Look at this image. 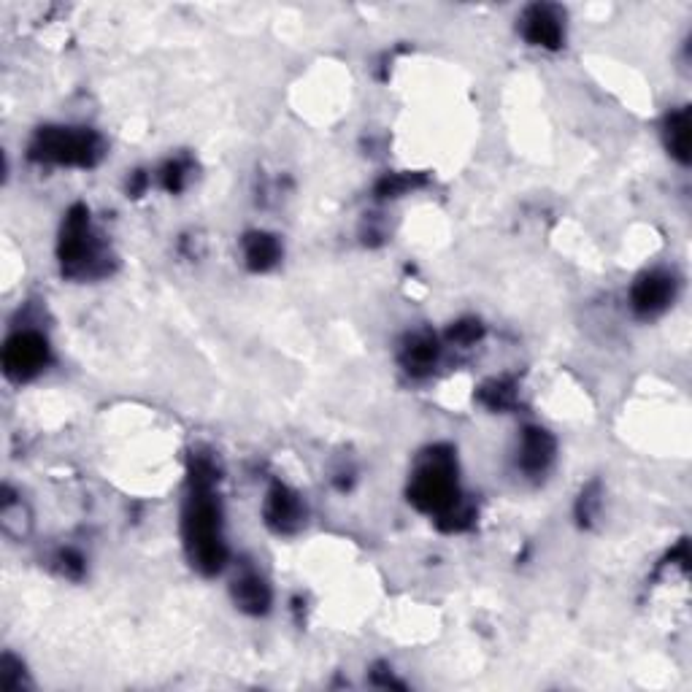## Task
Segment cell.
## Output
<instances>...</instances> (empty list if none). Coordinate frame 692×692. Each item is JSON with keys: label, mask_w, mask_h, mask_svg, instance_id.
Masks as SVG:
<instances>
[{"label": "cell", "mask_w": 692, "mask_h": 692, "mask_svg": "<svg viewBox=\"0 0 692 692\" xmlns=\"http://www.w3.org/2000/svg\"><path fill=\"white\" fill-rule=\"evenodd\" d=\"M484 406H490L492 411L511 409L514 401H517V392H514V384L511 382H490L484 384L482 392H479Z\"/></svg>", "instance_id": "14"}, {"label": "cell", "mask_w": 692, "mask_h": 692, "mask_svg": "<svg viewBox=\"0 0 692 692\" xmlns=\"http://www.w3.org/2000/svg\"><path fill=\"white\" fill-rule=\"evenodd\" d=\"M522 33L530 44L557 49L563 44V19L552 6H533L522 19Z\"/></svg>", "instance_id": "8"}, {"label": "cell", "mask_w": 692, "mask_h": 692, "mask_svg": "<svg viewBox=\"0 0 692 692\" xmlns=\"http://www.w3.org/2000/svg\"><path fill=\"white\" fill-rule=\"evenodd\" d=\"M552 460H555V438L541 428L525 430L522 449H519V465L528 474H544Z\"/></svg>", "instance_id": "9"}, {"label": "cell", "mask_w": 692, "mask_h": 692, "mask_svg": "<svg viewBox=\"0 0 692 692\" xmlns=\"http://www.w3.org/2000/svg\"><path fill=\"white\" fill-rule=\"evenodd\" d=\"M184 179H187V163H182V160H173L163 168V184L168 192L182 190Z\"/></svg>", "instance_id": "17"}, {"label": "cell", "mask_w": 692, "mask_h": 692, "mask_svg": "<svg viewBox=\"0 0 692 692\" xmlns=\"http://www.w3.org/2000/svg\"><path fill=\"white\" fill-rule=\"evenodd\" d=\"M60 563H63V571L68 576H79L82 574V557L76 555V552H71V549H65L63 555H60Z\"/></svg>", "instance_id": "18"}, {"label": "cell", "mask_w": 692, "mask_h": 692, "mask_svg": "<svg viewBox=\"0 0 692 692\" xmlns=\"http://www.w3.org/2000/svg\"><path fill=\"white\" fill-rule=\"evenodd\" d=\"M438 360V341L433 336H414L403 349V368L414 376H425L433 371Z\"/></svg>", "instance_id": "11"}, {"label": "cell", "mask_w": 692, "mask_h": 692, "mask_svg": "<svg viewBox=\"0 0 692 692\" xmlns=\"http://www.w3.org/2000/svg\"><path fill=\"white\" fill-rule=\"evenodd\" d=\"M222 514L214 498V487H198L192 484L190 506L184 511V541L190 549L192 563L203 574H217L228 560V549L222 541Z\"/></svg>", "instance_id": "1"}, {"label": "cell", "mask_w": 692, "mask_h": 692, "mask_svg": "<svg viewBox=\"0 0 692 692\" xmlns=\"http://www.w3.org/2000/svg\"><path fill=\"white\" fill-rule=\"evenodd\" d=\"M103 141L92 130L73 128H44L38 130L30 146V157L57 165H82L90 168L101 160Z\"/></svg>", "instance_id": "3"}, {"label": "cell", "mask_w": 692, "mask_h": 692, "mask_svg": "<svg viewBox=\"0 0 692 692\" xmlns=\"http://www.w3.org/2000/svg\"><path fill=\"white\" fill-rule=\"evenodd\" d=\"M409 498L417 509L436 517L463 498L457 490V463L452 449L433 447L425 452L411 479Z\"/></svg>", "instance_id": "2"}, {"label": "cell", "mask_w": 692, "mask_h": 692, "mask_svg": "<svg viewBox=\"0 0 692 692\" xmlns=\"http://www.w3.org/2000/svg\"><path fill=\"white\" fill-rule=\"evenodd\" d=\"M422 179H414V176H401V173H392V176H384L382 182L376 184V195L379 198H398L406 190H411L414 184H419Z\"/></svg>", "instance_id": "15"}, {"label": "cell", "mask_w": 692, "mask_h": 692, "mask_svg": "<svg viewBox=\"0 0 692 692\" xmlns=\"http://www.w3.org/2000/svg\"><path fill=\"white\" fill-rule=\"evenodd\" d=\"M265 522L276 530V533H295L303 525L306 509H303L301 498L284 487V484H274L268 498H265Z\"/></svg>", "instance_id": "6"}, {"label": "cell", "mask_w": 692, "mask_h": 692, "mask_svg": "<svg viewBox=\"0 0 692 692\" xmlns=\"http://www.w3.org/2000/svg\"><path fill=\"white\" fill-rule=\"evenodd\" d=\"M101 246L90 230V211L84 206H73L68 211L60 238V263L63 271L71 276H95L101 265Z\"/></svg>", "instance_id": "4"}, {"label": "cell", "mask_w": 692, "mask_h": 692, "mask_svg": "<svg viewBox=\"0 0 692 692\" xmlns=\"http://www.w3.org/2000/svg\"><path fill=\"white\" fill-rule=\"evenodd\" d=\"M665 141L676 160L687 163L690 160V111H674L665 122Z\"/></svg>", "instance_id": "13"}, {"label": "cell", "mask_w": 692, "mask_h": 692, "mask_svg": "<svg viewBox=\"0 0 692 692\" xmlns=\"http://www.w3.org/2000/svg\"><path fill=\"white\" fill-rule=\"evenodd\" d=\"M244 249L246 265H249L252 271H268V268L279 263V257H282V246H279V241H276L274 236H268V233H252V236H246Z\"/></svg>", "instance_id": "12"}, {"label": "cell", "mask_w": 692, "mask_h": 692, "mask_svg": "<svg viewBox=\"0 0 692 692\" xmlns=\"http://www.w3.org/2000/svg\"><path fill=\"white\" fill-rule=\"evenodd\" d=\"M233 598L249 614H265L271 606V590H268L263 576L255 574V571H246V574L238 576L236 584H233Z\"/></svg>", "instance_id": "10"}, {"label": "cell", "mask_w": 692, "mask_h": 692, "mask_svg": "<svg viewBox=\"0 0 692 692\" xmlns=\"http://www.w3.org/2000/svg\"><path fill=\"white\" fill-rule=\"evenodd\" d=\"M484 328L479 319H463V322H457L455 328L449 330V338L455 341V344H474L476 338H482Z\"/></svg>", "instance_id": "16"}, {"label": "cell", "mask_w": 692, "mask_h": 692, "mask_svg": "<svg viewBox=\"0 0 692 692\" xmlns=\"http://www.w3.org/2000/svg\"><path fill=\"white\" fill-rule=\"evenodd\" d=\"M49 363V344L38 333H17L3 349V368L14 382H25Z\"/></svg>", "instance_id": "5"}, {"label": "cell", "mask_w": 692, "mask_h": 692, "mask_svg": "<svg viewBox=\"0 0 692 692\" xmlns=\"http://www.w3.org/2000/svg\"><path fill=\"white\" fill-rule=\"evenodd\" d=\"M674 276L663 274V271H652V274L641 276L633 287V309L644 317H652L657 311H663L671 298H674Z\"/></svg>", "instance_id": "7"}, {"label": "cell", "mask_w": 692, "mask_h": 692, "mask_svg": "<svg viewBox=\"0 0 692 692\" xmlns=\"http://www.w3.org/2000/svg\"><path fill=\"white\" fill-rule=\"evenodd\" d=\"M595 506H598V498L592 495V490L582 492V501H579V519H582V522H590L592 514H595Z\"/></svg>", "instance_id": "19"}]
</instances>
